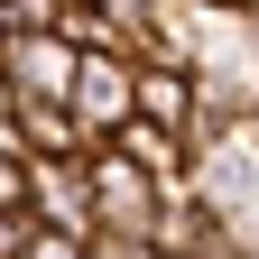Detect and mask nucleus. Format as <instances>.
Instances as JSON below:
<instances>
[{
  "label": "nucleus",
  "mask_w": 259,
  "mask_h": 259,
  "mask_svg": "<svg viewBox=\"0 0 259 259\" xmlns=\"http://www.w3.org/2000/svg\"><path fill=\"white\" fill-rule=\"evenodd\" d=\"M157 213H167V185H157L139 157H120V148H93V232L157 241Z\"/></svg>",
  "instance_id": "f257e3e1"
},
{
  "label": "nucleus",
  "mask_w": 259,
  "mask_h": 259,
  "mask_svg": "<svg viewBox=\"0 0 259 259\" xmlns=\"http://www.w3.org/2000/svg\"><path fill=\"white\" fill-rule=\"evenodd\" d=\"M74 74H83V47L65 37V28H19L10 56H0V83H10L19 102H65Z\"/></svg>",
  "instance_id": "f03ea898"
},
{
  "label": "nucleus",
  "mask_w": 259,
  "mask_h": 259,
  "mask_svg": "<svg viewBox=\"0 0 259 259\" xmlns=\"http://www.w3.org/2000/svg\"><path fill=\"white\" fill-rule=\"evenodd\" d=\"M65 102H74V120L93 130V148L120 139V130L139 120V65H130V56H83V74H74Z\"/></svg>",
  "instance_id": "7ed1b4c3"
},
{
  "label": "nucleus",
  "mask_w": 259,
  "mask_h": 259,
  "mask_svg": "<svg viewBox=\"0 0 259 259\" xmlns=\"http://www.w3.org/2000/svg\"><path fill=\"white\" fill-rule=\"evenodd\" d=\"M28 213L47 232L93 241V157H28Z\"/></svg>",
  "instance_id": "20e7f679"
},
{
  "label": "nucleus",
  "mask_w": 259,
  "mask_h": 259,
  "mask_svg": "<svg viewBox=\"0 0 259 259\" xmlns=\"http://www.w3.org/2000/svg\"><path fill=\"white\" fill-rule=\"evenodd\" d=\"M139 120H157V130H194V65H167V56L139 65ZM185 148H194V139H185Z\"/></svg>",
  "instance_id": "39448f33"
},
{
  "label": "nucleus",
  "mask_w": 259,
  "mask_h": 259,
  "mask_svg": "<svg viewBox=\"0 0 259 259\" xmlns=\"http://www.w3.org/2000/svg\"><path fill=\"white\" fill-rule=\"evenodd\" d=\"M19 148L28 157H93V130L74 120V102H19Z\"/></svg>",
  "instance_id": "423d86ee"
},
{
  "label": "nucleus",
  "mask_w": 259,
  "mask_h": 259,
  "mask_svg": "<svg viewBox=\"0 0 259 259\" xmlns=\"http://www.w3.org/2000/svg\"><path fill=\"white\" fill-rule=\"evenodd\" d=\"M28 241H37V213H28V204H0V259H19Z\"/></svg>",
  "instance_id": "0eeeda50"
},
{
  "label": "nucleus",
  "mask_w": 259,
  "mask_h": 259,
  "mask_svg": "<svg viewBox=\"0 0 259 259\" xmlns=\"http://www.w3.org/2000/svg\"><path fill=\"white\" fill-rule=\"evenodd\" d=\"M19 259H93V241H74V232H47V222H37V241H28Z\"/></svg>",
  "instance_id": "6e6552de"
},
{
  "label": "nucleus",
  "mask_w": 259,
  "mask_h": 259,
  "mask_svg": "<svg viewBox=\"0 0 259 259\" xmlns=\"http://www.w3.org/2000/svg\"><path fill=\"white\" fill-rule=\"evenodd\" d=\"M93 259H167L157 241H130V232H93Z\"/></svg>",
  "instance_id": "1a4fd4ad"
},
{
  "label": "nucleus",
  "mask_w": 259,
  "mask_h": 259,
  "mask_svg": "<svg viewBox=\"0 0 259 259\" xmlns=\"http://www.w3.org/2000/svg\"><path fill=\"white\" fill-rule=\"evenodd\" d=\"M0 204H28V148H0Z\"/></svg>",
  "instance_id": "9d476101"
},
{
  "label": "nucleus",
  "mask_w": 259,
  "mask_h": 259,
  "mask_svg": "<svg viewBox=\"0 0 259 259\" xmlns=\"http://www.w3.org/2000/svg\"><path fill=\"white\" fill-rule=\"evenodd\" d=\"M241 259H259V222H250V232H241Z\"/></svg>",
  "instance_id": "9b49d317"
}]
</instances>
